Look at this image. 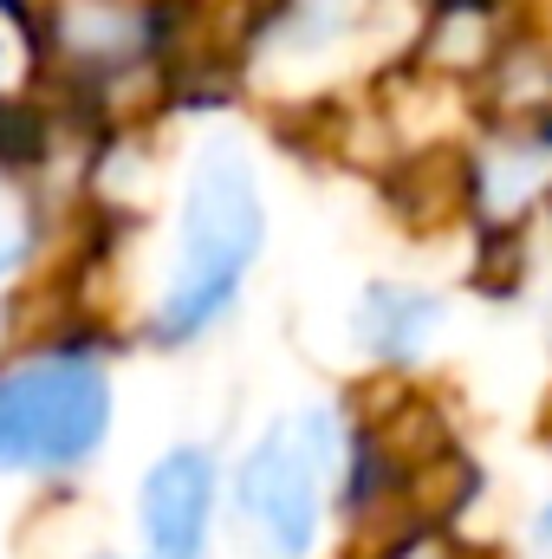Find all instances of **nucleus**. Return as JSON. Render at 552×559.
I'll use <instances>...</instances> for the list:
<instances>
[{"label": "nucleus", "mask_w": 552, "mask_h": 559, "mask_svg": "<svg viewBox=\"0 0 552 559\" xmlns=\"http://www.w3.org/2000/svg\"><path fill=\"white\" fill-rule=\"evenodd\" d=\"M448 325V299L435 286H410V280H377L358 293V312H351V332L371 358L384 365H416L429 358V345L442 338Z\"/></svg>", "instance_id": "nucleus-5"}, {"label": "nucleus", "mask_w": 552, "mask_h": 559, "mask_svg": "<svg viewBox=\"0 0 552 559\" xmlns=\"http://www.w3.org/2000/svg\"><path fill=\"white\" fill-rule=\"evenodd\" d=\"M345 429L325 404L279 417L235 468V508L267 559H305L325 527V488L338 475Z\"/></svg>", "instance_id": "nucleus-3"}, {"label": "nucleus", "mask_w": 552, "mask_h": 559, "mask_svg": "<svg viewBox=\"0 0 552 559\" xmlns=\"http://www.w3.org/2000/svg\"><path fill=\"white\" fill-rule=\"evenodd\" d=\"M111 436V371L92 352H46L0 371V468L65 475Z\"/></svg>", "instance_id": "nucleus-2"}, {"label": "nucleus", "mask_w": 552, "mask_h": 559, "mask_svg": "<svg viewBox=\"0 0 552 559\" xmlns=\"http://www.w3.org/2000/svg\"><path fill=\"white\" fill-rule=\"evenodd\" d=\"M13 79H20V52H13V33L0 26V92H7Z\"/></svg>", "instance_id": "nucleus-8"}, {"label": "nucleus", "mask_w": 552, "mask_h": 559, "mask_svg": "<svg viewBox=\"0 0 552 559\" xmlns=\"http://www.w3.org/2000/svg\"><path fill=\"white\" fill-rule=\"evenodd\" d=\"M261 248H267V202H261L254 163L241 156V143L208 138L182 176L176 248L156 293V338L189 345L208 325H221L228 306L241 299V280L254 274Z\"/></svg>", "instance_id": "nucleus-1"}, {"label": "nucleus", "mask_w": 552, "mask_h": 559, "mask_svg": "<svg viewBox=\"0 0 552 559\" xmlns=\"http://www.w3.org/2000/svg\"><path fill=\"white\" fill-rule=\"evenodd\" d=\"M20 261H26V215L13 202H0V280L13 274Z\"/></svg>", "instance_id": "nucleus-6"}, {"label": "nucleus", "mask_w": 552, "mask_h": 559, "mask_svg": "<svg viewBox=\"0 0 552 559\" xmlns=\"http://www.w3.org/2000/svg\"><path fill=\"white\" fill-rule=\"evenodd\" d=\"M527 540H533V554L552 559V501H540V508H533V521H527Z\"/></svg>", "instance_id": "nucleus-7"}, {"label": "nucleus", "mask_w": 552, "mask_h": 559, "mask_svg": "<svg viewBox=\"0 0 552 559\" xmlns=\"http://www.w3.org/2000/svg\"><path fill=\"white\" fill-rule=\"evenodd\" d=\"M215 495H221V468L202 442H176L149 462L137 488V527L149 559H202L208 521H215Z\"/></svg>", "instance_id": "nucleus-4"}]
</instances>
